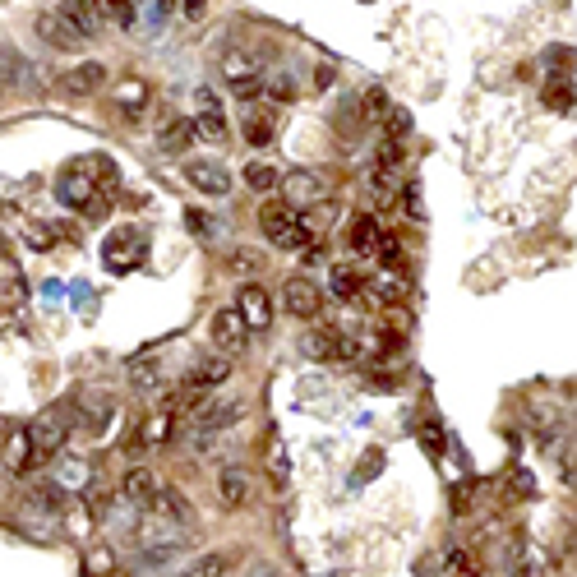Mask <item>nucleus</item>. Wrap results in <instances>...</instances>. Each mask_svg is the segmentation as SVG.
I'll return each instance as SVG.
<instances>
[{
    "mask_svg": "<svg viewBox=\"0 0 577 577\" xmlns=\"http://www.w3.org/2000/svg\"><path fill=\"white\" fill-rule=\"evenodd\" d=\"M236 310H241L245 328H268L273 324V301H268V291L259 287V282H245V287L236 291Z\"/></svg>",
    "mask_w": 577,
    "mask_h": 577,
    "instance_id": "9",
    "label": "nucleus"
},
{
    "mask_svg": "<svg viewBox=\"0 0 577 577\" xmlns=\"http://www.w3.org/2000/svg\"><path fill=\"white\" fill-rule=\"evenodd\" d=\"M222 74H227L231 93L241 97V102H250V97H259V61H254L250 51H227V61H222Z\"/></svg>",
    "mask_w": 577,
    "mask_h": 577,
    "instance_id": "5",
    "label": "nucleus"
},
{
    "mask_svg": "<svg viewBox=\"0 0 577 577\" xmlns=\"http://www.w3.org/2000/svg\"><path fill=\"white\" fill-rule=\"evenodd\" d=\"M102 10H107L121 28H134V24H139V14H134V0H102Z\"/></svg>",
    "mask_w": 577,
    "mask_h": 577,
    "instance_id": "28",
    "label": "nucleus"
},
{
    "mask_svg": "<svg viewBox=\"0 0 577 577\" xmlns=\"http://www.w3.org/2000/svg\"><path fill=\"white\" fill-rule=\"evenodd\" d=\"M277 181H282V176H277L273 162H250V167H245V185H250V190H259V194H268Z\"/></svg>",
    "mask_w": 577,
    "mask_h": 577,
    "instance_id": "26",
    "label": "nucleus"
},
{
    "mask_svg": "<svg viewBox=\"0 0 577 577\" xmlns=\"http://www.w3.org/2000/svg\"><path fill=\"white\" fill-rule=\"evenodd\" d=\"M227 568H231L227 554H204V559H199L190 573H194V577H217V573H227Z\"/></svg>",
    "mask_w": 577,
    "mask_h": 577,
    "instance_id": "29",
    "label": "nucleus"
},
{
    "mask_svg": "<svg viewBox=\"0 0 577 577\" xmlns=\"http://www.w3.org/2000/svg\"><path fill=\"white\" fill-rule=\"evenodd\" d=\"M162 5H171V0H162Z\"/></svg>",
    "mask_w": 577,
    "mask_h": 577,
    "instance_id": "42",
    "label": "nucleus"
},
{
    "mask_svg": "<svg viewBox=\"0 0 577 577\" xmlns=\"http://www.w3.org/2000/svg\"><path fill=\"white\" fill-rule=\"evenodd\" d=\"M144 254H148L144 231L121 227V231H111L107 245H102V264H107L111 273H134V268L144 264Z\"/></svg>",
    "mask_w": 577,
    "mask_h": 577,
    "instance_id": "3",
    "label": "nucleus"
},
{
    "mask_svg": "<svg viewBox=\"0 0 577 577\" xmlns=\"http://www.w3.org/2000/svg\"><path fill=\"white\" fill-rule=\"evenodd\" d=\"M379 467H384V448H370V453L361 457V471H356V485L374 481V476H379Z\"/></svg>",
    "mask_w": 577,
    "mask_h": 577,
    "instance_id": "30",
    "label": "nucleus"
},
{
    "mask_svg": "<svg viewBox=\"0 0 577 577\" xmlns=\"http://www.w3.org/2000/svg\"><path fill=\"white\" fill-rule=\"evenodd\" d=\"M347 245H351V254H374V245H379V222H374V217H356L347 227Z\"/></svg>",
    "mask_w": 577,
    "mask_h": 577,
    "instance_id": "22",
    "label": "nucleus"
},
{
    "mask_svg": "<svg viewBox=\"0 0 577 577\" xmlns=\"http://www.w3.org/2000/svg\"><path fill=\"white\" fill-rule=\"evenodd\" d=\"M231 268H241V273H245V268H259V254H254V250H236V254H231Z\"/></svg>",
    "mask_w": 577,
    "mask_h": 577,
    "instance_id": "39",
    "label": "nucleus"
},
{
    "mask_svg": "<svg viewBox=\"0 0 577 577\" xmlns=\"http://www.w3.org/2000/svg\"><path fill=\"white\" fill-rule=\"evenodd\" d=\"M194 134L208 144H227V116H222V102H217L213 88L194 93Z\"/></svg>",
    "mask_w": 577,
    "mask_h": 577,
    "instance_id": "4",
    "label": "nucleus"
},
{
    "mask_svg": "<svg viewBox=\"0 0 577 577\" xmlns=\"http://www.w3.org/2000/svg\"><path fill=\"white\" fill-rule=\"evenodd\" d=\"M102 185H111V162L107 157H93V162H74V167H65L61 181H56V194H61V204L74 208V213L102 217L107 213V194H102Z\"/></svg>",
    "mask_w": 577,
    "mask_h": 577,
    "instance_id": "1",
    "label": "nucleus"
},
{
    "mask_svg": "<svg viewBox=\"0 0 577 577\" xmlns=\"http://www.w3.org/2000/svg\"><path fill=\"white\" fill-rule=\"evenodd\" d=\"M273 134H277V125H273L268 111H250V116H245V144L268 148V144H273Z\"/></svg>",
    "mask_w": 577,
    "mask_h": 577,
    "instance_id": "23",
    "label": "nucleus"
},
{
    "mask_svg": "<svg viewBox=\"0 0 577 577\" xmlns=\"http://www.w3.org/2000/svg\"><path fill=\"white\" fill-rule=\"evenodd\" d=\"M153 508L157 517H167V522H176V527H185V522H190V504H185V494L181 490H162V485H157V494H153Z\"/></svg>",
    "mask_w": 577,
    "mask_h": 577,
    "instance_id": "19",
    "label": "nucleus"
},
{
    "mask_svg": "<svg viewBox=\"0 0 577 577\" xmlns=\"http://www.w3.org/2000/svg\"><path fill=\"white\" fill-rule=\"evenodd\" d=\"M402 204H407L411 217H421L425 213V208H421V185H407V190H402Z\"/></svg>",
    "mask_w": 577,
    "mask_h": 577,
    "instance_id": "38",
    "label": "nucleus"
},
{
    "mask_svg": "<svg viewBox=\"0 0 577 577\" xmlns=\"http://www.w3.org/2000/svg\"><path fill=\"white\" fill-rule=\"evenodd\" d=\"M305 351H310L314 361H351V356H356V342H351V337H337L333 328H314V333L305 337Z\"/></svg>",
    "mask_w": 577,
    "mask_h": 577,
    "instance_id": "12",
    "label": "nucleus"
},
{
    "mask_svg": "<svg viewBox=\"0 0 577 577\" xmlns=\"http://www.w3.org/2000/svg\"><path fill=\"white\" fill-rule=\"evenodd\" d=\"M227 374H231V361H227V356H213V361H199V365H194V370L181 379V397H185V402H194V397L213 393L217 384H227Z\"/></svg>",
    "mask_w": 577,
    "mask_h": 577,
    "instance_id": "7",
    "label": "nucleus"
},
{
    "mask_svg": "<svg viewBox=\"0 0 577 577\" xmlns=\"http://www.w3.org/2000/svg\"><path fill=\"white\" fill-rule=\"evenodd\" d=\"M245 333H250V328H245V319H241V310H236V305L213 314V342L227 351V356H236V351L245 347Z\"/></svg>",
    "mask_w": 577,
    "mask_h": 577,
    "instance_id": "13",
    "label": "nucleus"
},
{
    "mask_svg": "<svg viewBox=\"0 0 577 577\" xmlns=\"http://www.w3.org/2000/svg\"><path fill=\"white\" fill-rule=\"evenodd\" d=\"M130 379H134V388H157V365L153 361H139V365H130Z\"/></svg>",
    "mask_w": 577,
    "mask_h": 577,
    "instance_id": "32",
    "label": "nucleus"
},
{
    "mask_svg": "<svg viewBox=\"0 0 577 577\" xmlns=\"http://www.w3.org/2000/svg\"><path fill=\"white\" fill-rule=\"evenodd\" d=\"M328 282H333L337 301H356V296L365 291V277L356 273V268H333V277H328Z\"/></svg>",
    "mask_w": 577,
    "mask_h": 577,
    "instance_id": "24",
    "label": "nucleus"
},
{
    "mask_svg": "<svg viewBox=\"0 0 577 577\" xmlns=\"http://www.w3.org/2000/svg\"><path fill=\"white\" fill-rule=\"evenodd\" d=\"M411 130V116L407 111H388V139H402Z\"/></svg>",
    "mask_w": 577,
    "mask_h": 577,
    "instance_id": "37",
    "label": "nucleus"
},
{
    "mask_svg": "<svg viewBox=\"0 0 577 577\" xmlns=\"http://www.w3.org/2000/svg\"><path fill=\"white\" fill-rule=\"evenodd\" d=\"M33 457H37L33 434H28V430H14L10 444H5V467H10V471H28V467H33Z\"/></svg>",
    "mask_w": 577,
    "mask_h": 577,
    "instance_id": "21",
    "label": "nucleus"
},
{
    "mask_svg": "<svg viewBox=\"0 0 577 577\" xmlns=\"http://www.w3.org/2000/svg\"><path fill=\"white\" fill-rule=\"evenodd\" d=\"M444 568H448V573H471V568H476V559H471L467 550H453V554L444 559Z\"/></svg>",
    "mask_w": 577,
    "mask_h": 577,
    "instance_id": "35",
    "label": "nucleus"
},
{
    "mask_svg": "<svg viewBox=\"0 0 577 577\" xmlns=\"http://www.w3.org/2000/svg\"><path fill=\"white\" fill-rule=\"evenodd\" d=\"M37 37H42V42H51V47H61V51H79L88 42V37L79 33V24H74L65 10L37 14Z\"/></svg>",
    "mask_w": 577,
    "mask_h": 577,
    "instance_id": "6",
    "label": "nucleus"
},
{
    "mask_svg": "<svg viewBox=\"0 0 577 577\" xmlns=\"http://www.w3.org/2000/svg\"><path fill=\"white\" fill-rule=\"evenodd\" d=\"M167 434H171V416L162 411V416H153V421L144 425V444H162Z\"/></svg>",
    "mask_w": 577,
    "mask_h": 577,
    "instance_id": "33",
    "label": "nucleus"
},
{
    "mask_svg": "<svg viewBox=\"0 0 577 577\" xmlns=\"http://www.w3.org/2000/svg\"><path fill=\"white\" fill-rule=\"evenodd\" d=\"M28 434H33V448H37L42 457H47V453H61L65 434H70V421H65L61 411H47V416H42V421H37Z\"/></svg>",
    "mask_w": 577,
    "mask_h": 577,
    "instance_id": "15",
    "label": "nucleus"
},
{
    "mask_svg": "<svg viewBox=\"0 0 577 577\" xmlns=\"http://www.w3.org/2000/svg\"><path fill=\"white\" fill-rule=\"evenodd\" d=\"M259 227L277 250H310L314 245V227L301 217V208H291L287 199H268L259 208Z\"/></svg>",
    "mask_w": 577,
    "mask_h": 577,
    "instance_id": "2",
    "label": "nucleus"
},
{
    "mask_svg": "<svg viewBox=\"0 0 577 577\" xmlns=\"http://www.w3.org/2000/svg\"><path fill=\"white\" fill-rule=\"evenodd\" d=\"M65 14H70L74 24H79V33H84V37L102 33V24H107V10H102V0H65Z\"/></svg>",
    "mask_w": 577,
    "mask_h": 577,
    "instance_id": "18",
    "label": "nucleus"
},
{
    "mask_svg": "<svg viewBox=\"0 0 577 577\" xmlns=\"http://www.w3.org/2000/svg\"><path fill=\"white\" fill-rule=\"evenodd\" d=\"M102 84H107V65L102 61H84V65H74V70L61 74V93L65 97H93Z\"/></svg>",
    "mask_w": 577,
    "mask_h": 577,
    "instance_id": "11",
    "label": "nucleus"
},
{
    "mask_svg": "<svg viewBox=\"0 0 577 577\" xmlns=\"http://www.w3.org/2000/svg\"><path fill=\"white\" fill-rule=\"evenodd\" d=\"M282 305H287L296 319H314L319 305H324V296H319V287H314L310 277H287V287H282Z\"/></svg>",
    "mask_w": 577,
    "mask_h": 577,
    "instance_id": "10",
    "label": "nucleus"
},
{
    "mask_svg": "<svg viewBox=\"0 0 577 577\" xmlns=\"http://www.w3.org/2000/svg\"><path fill=\"white\" fill-rule=\"evenodd\" d=\"M282 185V194H287L291 208H305V204H319V199H328V181L324 176H314V171H291Z\"/></svg>",
    "mask_w": 577,
    "mask_h": 577,
    "instance_id": "8",
    "label": "nucleus"
},
{
    "mask_svg": "<svg viewBox=\"0 0 577 577\" xmlns=\"http://www.w3.org/2000/svg\"><path fill=\"white\" fill-rule=\"evenodd\" d=\"M217 494H222V508H245V499H250V476H245L241 467H222Z\"/></svg>",
    "mask_w": 577,
    "mask_h": 577,
    "instance_id": "17",
    "label": "nucleus"
},
{
    "mask_svg": "<svg viewBox=\"0 0 577 577\" xmlns=\"http://www.w3.org/2000/svg\"><path fill=\"white\" fill-rule=\"evenodd\" d=\"M153 494H157V476L148 467H130L125 471V481H121V499L134 508H148L153 504Z\"/></svg>",
    "mask_w": 577,
    "mask_h": 577,
    "instance_id": "16",
    "label": "nucleus"
},
{
    "mask_svg": "<svg viewBox=\"0 0 577 577\" xmlns=\"http://www.w3.org/2000/svg\"><path fill=\"white\" fill-rule=\"evenodd\" d=\"M208 0H185V19H204Z\"/></svg>",
    "mask_w": 577,
    "mask_h": 577,
    "instance_id": "41",
    "label": "nucleus"
},
{
    "mask_svg": "<svg viewBox=\"0 0 577 577\" xmlns=\"http://www.w3.org/2000/svg\"><path fill=\"white\" fill-rule=\"evenodd\" d=\"M116 102H121V111H144L148 107V84L144 79H125V84L116 88Z\"/></svg>",
    "mask_w": 577,
    "mask_h": 577,
    "instance_id": "25",
    "label": "nucleus"
},
{
    "mask_svg": "<svg viewBox=\"0 0 577 577\" xmlns=\"http://www.w3.org/2000/svg\"><path fill=\"white\" fill-rule=\"evenodd\" d=\"M185 181L199 194H213V199H222V194L231 190V176L222 162H190V167H185Z\"/></svg>",
    "mask_w": 577,
    "mask_h": 577,
    "instance_id": "14",
    "label": "nucleus"
},
{
    "mask_svg": "<svg viewBox=\"0 0 577 577\" xmlns=\"http://www.w3.org/2000/svg\"><path fill=\"white\" fill-rule=\"evenodd\" d=\"M421 439H425V448H430V453H439V448H444V434H439V425H425Z\"/></svg>",
    "mask_w": 577,
    "mask_h": 577,
    "instance_id": "40",
    "label": "nucleus"
},
{
    "mask_svg": "<svg viewBox=\"0 0 577 577\" xmlns=\"http://www.w3.org/2000/svg\"><path fill=\"white\" fill-rule=\"evenodd\" d=\"M194 139H199V134H194V121H185V116L167 121V125H162V134H157L162 153H185V148H190Z\"/></svg>",
    "mask_w": 577,
    "mask_h": 577,
    "instance_id": "20",
    "label": "nucleus"
},
{
    "mask_svg": "<svg viewBox=\"0 0 577 577\" xmlns=\"http://www.w3.org/2000/svg\"><path fill=\"white\" fill-rule=\"evenodd\" d=\"M397 162H402V148H397V139H388V144L379 148V171H393Z\"/></svg>",
    "mask_w": 577,
    "mask_h": 577,
    "instance_id": "36",
    "label": "nucleus"
},
{
    "mask_svg": "<svg viewBox=\"0 0 577 577\" xmlns=\"http://www.w3.org/2000/svg\"><path fill=\"white\" fill-rule=\"evenodd\" d=\"M545 102H550L554 111H573V84H568V74L550 79V88H545Z\"/></svg>",
    "mask_w": 577,
    "mask_h": 577,
    "instance_id": "27",
    "label": "nucleus"
},
{
    "mask_svg": "<svg viewBox=\"0 0 577 577\" xmlns=\"http://www.w3.org/2000/svg\"><path fill=\"white\" fill-rule=\"evenodd\" d=\"M268 97H273V102H291V97H296V79H291V74H273V79H268Z\"/></svg>",
    "mask_w": 577,
    "mask_h": 577,
    "instance_id": "31",
    "label": "nucleus"
},
{
    "mask_svg": "<svg viewBox=\"0 0 577 577\" xmlns=\"http://www.w3.org/2000/svg\"><path fill=\"white\" fill-rule=\"evenodd\" d=\"M388 111V93L384 88H370V93H365V116H384Z\"/></svg>",
    "mask_w": 577,
    "mask_h": 577,
    "instance_id": "34",
    "label": "nucleus"
}]
</instances>
